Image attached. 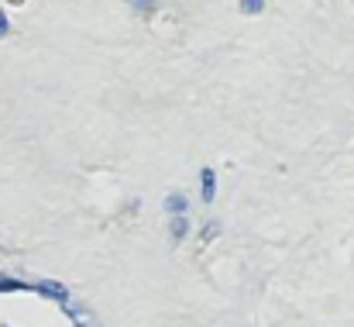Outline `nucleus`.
Segmentation results:
<instances>
[{
  "instance_id": "423d86ee",
  "label": "nucleus",
  "mask_w": 354,
  "mask_h": 327,
  "mask_svg": "<svg viewBox=\"0 0 354 327\" xmlns=\"http://www.w3.org/2000/svg\"><path fill=\"white\" fill-rule=\"evenodd\" d=\"M237 3L244 14H261V7H265V0H237Z\"/></svg>"
},
{
  "instance_id": "f257e3e1",
  "label": "nucleus",
  "mask_w": 354,
  "mask_h": 327,
  "mask_svg": "<svg viewBox=\"0 0 354 327\" xmlns=\"http://www.w3.org/2000/svg\"><path fill=\"white\" fill-rule=\"evenodd\" d=\"M31 290H35V293H41V297H48V300L69 303V290H66L62 283H55V279H45V283H31Z\"/></svg>"
},
{
  "instance_id": "6e6552de",
  "label": "nucleus",
  "mask_w": 354,
  "mask_h": 327,
  "mask_svg": "<svg viewBox=\"0 0 354 327\" xmlns=\"http://www.w3.org/2000/svg\"><path fill=\"white\" fill-rule=\"evenodd\" d=\"M7 31H10V21H7V14L0 10V35H7Z\"/></svg>"
},
{
  "instance_id": "7ed1b4c3",
  "label": "nucleus",
  "mask_w": 354,
  "mask_h": 327,
  "mask_svg": "<svg viewBox=\"0 0 354 327\" xmlns=\"http://www.w3.org/2000/svg\"><path fill=\"white\" fill-rule=\"evenodd\" d=\"M186 231H189V214H169V234L176 241H183Z\"/></svg>"
},
{
  "instance_id": "20e7f679",
  "label": "nucleus",
  "mask_w": 354,
  "mask_h": 327,
  "mask_svg": "<svg viewBox=\"0 0 354 327\" xmlns=\"http://www.w3.org/2000/svg\"><path fill=\"white\" fill-rule=\"evenodd\" d=\"M165 211L169 214H189V200L176 190V193H169V200H165Z\"/></svg>"
},
{
  "instance_id": "0eeeda50",
  "label": "nucleus",
  "mask_w": 354,
  "mask_h": 327,
  "mask_svg": "<svg viewBox=\"0 0 354 327\" xmlns=\"http://www.w3.org/2000/svg\"><path fill=\"white\" fill-rule=\"evenodd\" d=\"M127 3H131L134 10H141V14H148V10H151V7H155L158 0H127Z\"/></svg>"
},
{
  "instance_id": "f03ea898",
  "label": "nucleus",
  "mask_w": 354,
  "mask_h": 327,
  "mask_svg": "<svg viewBox=\"0 0 354 327\" xmlns=\"http://www.w3.org/2000/svg\"><path fill=\"white\" fill-rule=\"evenodd\" d=\"M200 197L210 204L214 197H217V173L207 166V169H200Z\"/></svg>"
},
{
  "instance_id": "39448f33",
  "label": "nucleus",
  "mask_w": 354,
  "mask_h": 327,
  "mask_svg": "<svg viewBox=\"0 0 354 327\" xmlns=\"http://www.w3.org/2000/svg\"><path fill=\"white\" fill-rule=\"evenodd\" d=\"M17 290H31V283H21V279H10L0 272V293H17Z\"/></svg>"
}]
</instances>
